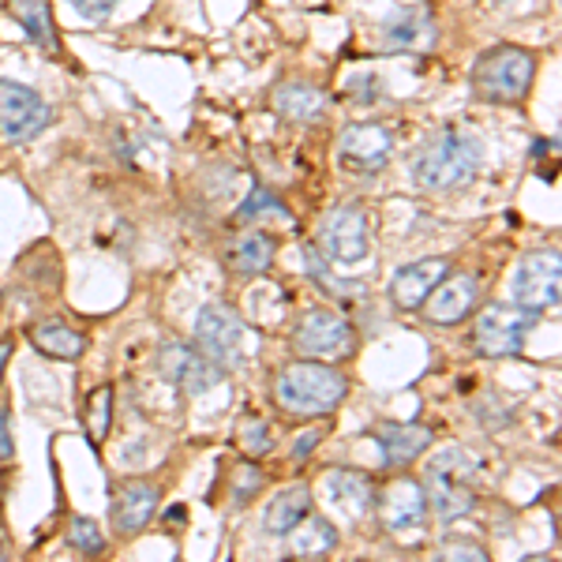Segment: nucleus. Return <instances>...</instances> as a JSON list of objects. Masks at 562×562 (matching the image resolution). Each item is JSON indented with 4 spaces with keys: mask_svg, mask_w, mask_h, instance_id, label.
Instances as JSON below:
<instances>
[{
    "mask_svg": "<svg viewBox=\"0 0 562 562\" xmlns=\"http://www.w3.org/2000/svg\"><path fill=\"white\" fill-rule=\"evenodd\" d=\"M274 394L281 409L293 416H323L334 413L349 394V379L326 360H296V364L278 371Z\"/></svg>",
    "mask_w": 562,
    "mask_h": 562,
    "instance_id": "1",
    "label": "nucleus"
},
{
    "mask_svg": "<svg viewBox=\"0 0 562 562\" xmlns=\"http://www.w3.org/2000/svg\"><path fill=\"white\" fill-rule=\"evenodd\" d=\"M480 169V143L465 132H442L424 143L413 158V177L428 192H454L465 188Z\"/></svg>",
    "mask_w": 562,
    "mask_h": 562,
    "instance_id": "2",
    "label": "nucleus"
},
{
    "mask_svg": "<svg viewBox=\"0 0 562 562\" xmlns=\"http://www.w3.org/2000/svg\"><path fill=\"white\" fill-rule=\"evenodd\" d=\"M532 79H537V57L529 49H518V45H495L484 57H476L473 65V87L487 102H525V94L532 90Z\"/></svg>",
    "mask_w": 562,
    "mask_h": 562,
    "instance_id": "3",
    "label": "nucleus"
},
{
    "mask_svg": "<svg viewBox=\"0 0 562 562\" xmlns=\"http://www.w3.org/2000/svg\"><path fill=\"white\" fill-rule=\"evenodd\" d=\"M480 461L469 454V450H442L428 461V495L435 514L442 521H458L465 518L469 510L476 506V495H473V476H476Z\"/></svg>",
    "mask_w": 562,
    "mask_h": 562,
    "instance_id": "4",
    "label": "nucleus"
},
{
    "mask_svg": "<svg viewBox=\"0 0 562 562\" xmlns=\"http://www.w3.org/2000/svg\"><path fill=\"white\" fill-rule=\"evenodd\" d=\"M537 326V312L521 304H492L480 312L473 326V346L480 357H518L525 334Z\"/></svg>",
    "mask_w": 562,
    "mask_h": 562,
    "instance_id": "5",
    "label": "nucleus"
},
{
    "mask_svg": "<svg viewBox=\"0 0 562 562\" xmlns=\"http://www.w3.org/2000/svg\"><path fill=\"white\" fill-rule=\"evenodd\" d=\"M195 341L199 352L214 360L217 368H240L248 357V326L233 307L225 304H206L195 319Z\"/></svg>",
    "mask_w": 562,
    "mask_h": 562,
    "instance_id": "6",
    "label": "nucleus"
},
{
    "mask_svg": "<svg viewBox=\"0 0 562 562\" xmlns=\"http://www.w3.org/2000/svg\"><path fill=\"white\" fill-rule=\"evenodd\" d=\"M293 346L307 360H346L357 352V330L338 312H307L296 323Z\"/></svg>",
    "mask_w": 562,
    "mask_h": 562,
    "instance_id": "7",
    "label": "nucleus"
},
{
    "mask_svg": "<svg viewBox=\"0 0 562 562\" xmlns=\"http://www.w3.org/2000/svg\"><path fill=\"white\" fill-rule=\"evenodd\" d=\"M559 285H562V262L555 251L525 256L510 278L514 304L529 307V312H537V315L559 304Z\"/></svg>",
    "mask_w": 562,
    "mask_h": 562,
    "instance_id": "8",
    "label": "nucleus"
},
{
    "mask_svg": "<svg viewBox=\"0 0 562 562\" xmlns=\"http://www.w3.org/2000/svg\"><path fill=\"white\" fill-rule=\"evenodd\" d=\"M319 244H323V256H326L330 267H357V262H364L368 251H371V222H368V214L349 211V206L326 214Z\"/></svg>",
    "mask_w": 562,
    "mask_h": 562,
    "instance_id": "9",
    "label": "nucleus"
},
{
    "mask_svg": "<svg viewBox=\"0 0 562 562\" xmlns=\"http://www.w3.org/2000/svg\"><path fill=\"white\" fill-rule=\"evenodd\" d=\"M49 105L31 87L0 79V139L31 143L34 135L49 128Z\"/></svg>",
    "mask_w": 562,
    "mask_h": 562,
    "instance_id": "10",
    "label": "nucleus"
},
{
    "mask_svg": "<svg viewBox=\"0 0 562 562\" xmlns=\"http://www.w3.org/2000/svg\"><path fill=\"white\" fill-rule=\"evenodd\" d=\"M435 42H439V31H435L431 12L420 4L397 8L379 23V45L386 53H431Z\"/></svg>",
    "mask_w": 562,
    "mask_h": 562,
    "instance_id": "11",
    "label": "nucleus"
},
{
    "mask_svg": "<svg viewBox=\"0 0 562 562\" xmlns=\"http://www.w3.org/2000/svg\"><path fill=\"white\" fill-rule=\"evenodd\" d=\"M154 364H158V371L169 383L188 390V394H203V390L222 383V368H217L206 352L188 349V346H161Z\"/></svg>",
    "mask_w": 562,
    "mask_h": 562,
    "instance_id": "12",
    "label": "nucleus"
},
{
    "mask_svg": "<svg viewBox=\"0 0 562 562\" xmlns=\"http://www.w3.org/2000/svg\"><path fill=\"white\" fill-rule=\"evenodd\" d=\"M390 147H394V139H390V132L383 124H349V128L341 132L338 158L352 173H375V169L386 166Z\"/></svg>",
    "mask_w": 562,
    "mask_h": 562,
    "instance_id": "13",
    "label": "nucleus"
},
{
    "mask_svg": "<svg viewBox=\"0 0 562 562\" xmlns=\"http://www.w3.org/2000/svg\"><path fill=\"white\" fill-rule=\"evenodd\" d=\"M476 296H480V285L476 278L469 274H458V278H442L439 285L428 293V323L435 326H454L461 319H469L476 307Z\"/></svg>",
    "mask_w": 562,
    "mask_h": 562,
    "instance_id": "14",
    "label": "nucleus"
},
{
    "mask_svg": "<svg viewBox=\"0 0 562 562\" xmlns=\"http://www.w3.org/2000/svg\"><path fill=\"white\" fill-rule=\"evenodd\" d=\"M450 274V262L447 259H420L402 267L394 278H390V301H394L402 312H416L428 301V293L439 285L442 278Z\"/></svg>",
    "mask_w": 562,
    "mask_h": 562,
    "instance_id": "15",
    "label": "nucleus"
},
{
    "mask_svg": "<svg viewBox=\"0 0 562 562\" xmlns=\"http://www.w3.org/2000/svg\"><path fill=\"white\" fill-rule=\"evenodd\" d=\"M379 514H383V525L390 532L420 529L424 514H428V495H424V487L416 480H394L383 492Z\"/></svg>",
    "mask_w": 562,
    "mask_h": 562,
    "instance_id": "16",
    "label": "nucleus"
},
{
    "mask_svg": "<svg viewBox=\"0 0 562 562\" xmlns=\"http://www.w3.org/2000/svg\"><path fill=\"white\" fill-rule=\"evenodd\" d=\"M154 510H158V487L147 484V480L121 484L113 495V529L121 537H132V532L147 529Z\"/></svg>",
    "mask_w": 562,
    "mask_h": 562,
    "instance_id": "17",
    "label": "nucleus"
},
{
    "mask_svg": "<svg viewBox=\"0 0 562 562\" xmlns=\"http://www.w3.org/2000/svg\"><path fill=\"white\" fill-rule=\"evenodd\" d=\"M375 442L383 450L386 465H409L428 450L431 428H424V424H379Z\"/></svg>",
    "mask_w": 562,
    "mask_h": 562,
    "instance_id": "18",
    "label": "nucleus"
},
{
    "mask_svg": "<svg viewBox=\"0 0 562 562\" xmlns=\"http://www.w3.org/2000/svg\"><path fill=\"white\" fill-rule=\"evenodd\" d=\"M326 492H330L334 506L349 518H364L375 506V487L364 473H352V469H338V473L326 476Z\"/></svg>",
    "mask_w": 562,
    "mask_h": 562,
    "instance_id": "19",
    "label": "nucleus"
},
{
    "mask_svg": "<svg viewBox=\"0 0 562 562\" xmlns=\"http://www.w3.org/2000/svg\"><path fill=\"white\" fill-rule=\"evenodd\" d=\"M4 8H8V15H12V20L26 31V38L38 45V49H45L49 57L60 49V45H57V31H53L49 0H8Z\"/></svg>",
    "mask_w": 562,
    "mask_h": 562,
    "instance_id": "20",
    "label": "nucleus"
},
{
    "mask_svg": "<svg viewBox=\"0 0 562 562\" xmlns=\"http://www.w3.org/2000/svg\"><path fill=\"white\" fill-rule=\"evenodd\" d=\"M289 551H293L296 559H323L330 555L334 548H338V529H334L326 518H315V514H307L289 529Z\"/></svg>",
    "mask_w": 562,
    "mask_h": 562,
    "instance_id": "21",
    "label": "nucleus"
},
{
    "mask_svg": "<svg viewBox=\"0 0 562 562\" xmlns=\"http://www.w3.org/2000/svg\"><path fill=\"white\" fill-rule=\"evenodd\" d=\"M274 109L285 121H296V124H307V121H319L323 109H326V98L319 87L312 83H281L274 90Z\"/></svg>",
    "mask_w": 562,
    "mask_h": 562,
    "instance_id": "22",
    "label": "nucleus"
},
{
    "mask_svg": "<svg viewBox=\"0 0 562 562\" xmlns=\"http://www.w3.org/2000/svg\"><path fill=\"white\" fill-rule=\"evenodd\" d=\"M312 510H315L312 492H307V487H289V492H281L274 503L267 506L262 529H267L270 537H289V529H293L301 518H307Z\"/></svg>",
    "mask_w": 562,
    "mask_h": 562,
    "instance_id": "23",
    "label": "nucleus"
},
{
    "mask_svg": "<svg viewBox=\"0 0 562 562\" xmlns=\"http://www.w3.org/2000/svg\"><path fill=\"white\" fill-rule=\"evenodd\" d=\"M34 349L53 360H79L87 352V334H79L68 323H42L31 330Z\"/></svg>",
    "mask_w": 562,
    "mask_h": 562,
    "instance_id": "24",
    "label": "nucleus"
},
{
    "mask_svg": "<svg viewBox=\"0 0 562 562\" xmlns=\"http://www.w3.org/2000/svg\"><path fill=\"white\" fill-rule=\"evenodd\" d=\"M270 262H274V240L267 237V233H240L237 240H233L229 248V267L237 270L244 278H256L262 270H270Z\"/></svg>",
    "mask_w": 562,
    "mask_h": 562,
    "instance_id": "25",
    "label": "nucleus"
},
{
    "mask_svg": "<svg viewBox=\"0 0 562 562\" xmlns=\"http://www.w3.org/2000/svg\"><path fill=\"white\" fill-rule=\"evenodd\" d=\"M109 420H113V386H98L87 397V431L94 442H102L109 435Z\"/></svg>",
    "mask_w": 562,
    "mask_h": 562,
    "instance_id": "26",
    "label": "nucleus"
},
{
    "mask_svg": "<svg viewBox=\"0 0 562 562\" xmlns=\"http://www.w3.org/2000/svg\"><path fill=\"white\" fill-rule=\"evenodd\" d=\"M68 543L76 551H83V555H102V551H105L102 529H98V521H90V518H71V525H68Z\"/></svg>",
    "mask_w": 562,
    "mask_h": 562,
    "instance_id": "27",
    "label": "nucleus"
},
{
    "mask_svg": "<svg viewBox=\"0 0 562 562\" xmlns=\"http://www.w3.org/2000/svg\"><path fill=\"white\" fill-rule=\"evenodd\" d=\"M240 447L248 450L251 458H262L274 450V442H270V428L259 420V416H248V420H240Z\"/></svg>",
    "mask_w": 562,
    "mask_h": 562,
    "instance_id": "28",
    "label": "nucleus"
},
{
    "mask_svg": "<svg viewBox=\"0 0 562 562\" xmlns=\"http://www.w3.org/2000/svg\"><path fill=\"white\" fill-rule=\"evenodd\" d=\"M259 214H281V217H289L285 206H281L278 199L267 192V188H256V192H251L248 203H244L240 211H237V222H251V217H259Z\"/></svg>",
    "mask_w": 562,
    "mask_h": 562,
    "instance_id": "29",
    "label": "nucleus"
},
{
    "mask_svg": "<svg viewBox=\"0 0 562 562\" xmlns=\"http://www.w3.org/2000/svg\"><path fill=\"white\" fill-rule=\"evenodd\" d=\"M71 8H76L83 20H90V23H102V20H109V12L116 8V0H68Z\"/></svg>",
    "mask_w": 562,
    "mask_h": 562,
    "instance_id": "30",
    "label": "nucleus"
},
{
    "mask_svg": "<svg viewBox=\"0 0 562 562\" xmlns=\"http://www.w3.org/2000/svg\"><path fill=\"white\" fill-rule=\"evenodd\" d=\"M442 559H473V562H484L487 559V551L480 548V543H465V540H447L442 543V551H439Z\"/></svg>",
    "mask_w": 562,
    "mask_h": 562,
    "instance_id": "31",
    "label": "nucleus"
},
{
    "mask_svg": "<svg viewBox=\"0 0 562 562\" xmlns=\"http://www.w3.org/2000/svg\"><path fill=\"white\" fill-rule=\"evenodd\" d=\"M259 487H262L259 469L244 465V469H240V476H237V487H233V498H237V503H244V498H248V495H256Z\"/></svg>",
    "mask_w": 562,
    "mask_h": 562,
    "instance_id": "32",
    "label": "nucleus"
},
{
    "mask_svg": "<svg viewBox=\"0 0 562 562\" xmlns=\"http://www.w3.org/2000/svg\"><path fill=\"white\" fill-rule=\"evenodd\" d=\"M15 458V442H12V416L0 405V461H12Z\"/></svg>",
    "mask_w": 562,
    "mask_h": 562,
    "instance_id": "33",
    "label": "nucleus"
},
{
    "mask_svg": "<svg viewBox=\"0 0 562 562\" xmlns=\"http://www.w3.org/2000/svg\"><path fill=\"white\" fill-rule=\"evenodd\" d=\"M319 439H323V431H304V435H301V442H296V450H293V458L301 461L304 454H312L315 442H319Z\"/></svg>",
    "mask_w": 562,
    "mask_h": 562,
    "instance_id": "34",
    "label": "nucleus"
},
{
    "mask_svg": "<svg viewBox=\"0 0 562 562\" xmlns=\"http://www.w3.org/2000/svg\"><path fill=\"white\" fill-rule=\"evenodd\" d=\"M12 349H15V341H12V338H0V379H4L8 360H12Z\"/></svg>",
    "mask_w": 562,
    "mask_h": 562,
    "instance_id": "35",
    "label": "nucleus"
}]
</instances>
